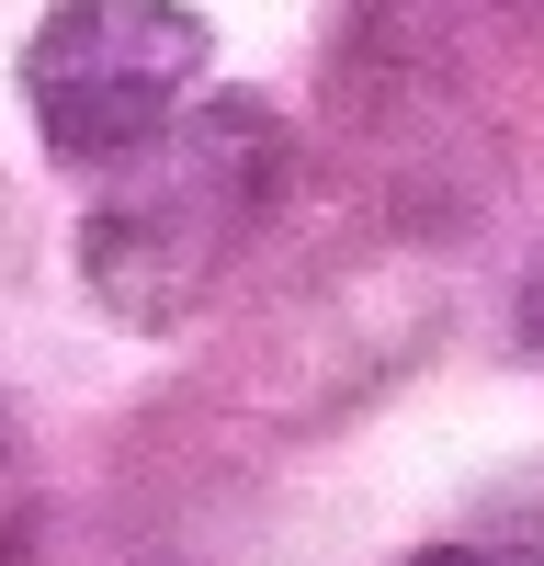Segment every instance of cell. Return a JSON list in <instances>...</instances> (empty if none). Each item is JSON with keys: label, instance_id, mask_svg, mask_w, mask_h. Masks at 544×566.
Instances as JSON below:
<instances>
[{"label": "cell", "instance_id": "1", "mask_svg": "<svg viewBox=\"0 0 544 566\" xmlns=\"http://www.w3.org/2000/svg\"><path fill=\"white\" fill-rule=\"evenodd\" d=\"M295 181V136L261 91H216V103H181L136 159L103 170V205L80 216V272L91 306L125 328H181L239 250L272 227Z\"/></svg>", "mask_w": 544, "mask_h": 566}, {"label": "cell", "instance_id": "2", "mask_svg": "<svg viewBox=\"0 0 544 566\" xmlns=\"http://www.w3.org/2000/svg\"><path fill=\"white\" fill-rule=\"evenodd\" d=\"M216 57V34L193 0H57L23 45V103L45 159L114 170L193 103V80Z\"/></svg>", "mask_w": 544, "mask_h": 566}, {"label": "cell", "instance_id": "4", "mask_svg": "<svg viewBox=\"0 0 544 566\" xmlns=\"http://www.w3.org/2000/svg\"><path fill=\"white\" fill-rule=\"evenodd\" d=\"M522 352H544V250L522 261Z\"/></svg>", "mask_w": 544, "mask_h": 566}, {"label": "cell", "instance_id": "3", "mask_svg": "<svg viewBox=\"0 0 544 566\" xmlns=\"http://www.w3.org/2000/svg\"><path fill=\"white\" fill-rule=\"evenodd\" d=\"M397 566H511L488 533H465V544H420V555H397Z\"/></svg>", "mask_w": 544, "mask_h": 566}]
</instances>
